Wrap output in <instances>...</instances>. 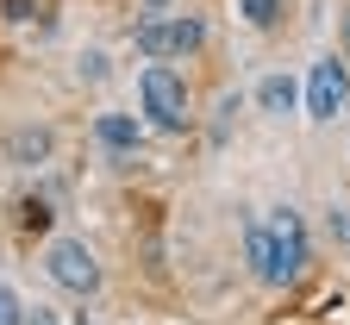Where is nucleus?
I'll list each match as a JSON object with an SVG mask.
<instances>
[{
  "mask_svg": "<svg viewBox=\"0 0 350 325\" xmlns=\"http://www.w3.org/2000/svg\"><path fill=\"white\" fill-rule=\"evenodd\" d=\"M138 113L157 131H182L188 125V75L175 63H144L138 69Z\"/></svg>",
  "mask_w": 350,
  "mask_h": 325,
  "instance_id": "f257e3e1",
  "label": "nucleus"
},
{
  "mask_svg": "<svg viewBox=\"0 0 350 325\" xmlns=\"http://www.w3.org/2000/svg\"><path fill=\"white\" fill-rule=\"evenodd\" d=\"M131 44H138L150 63H182V57H194L206 44V25L194 13H150V19H138Z\"/></svg>",
  "mask_w": 350,
  "mask_h": 325,
  "instance_id": "f03ea898",
  "label": "nucleus"
},
{
  "mask_svg": "<svg viewBox=\"0 0 350 325\" xmlns=\"http://www.w3.org/2000/svg\"><path fill=\"white\" fill-rule=\"evenodd\" d=\"M344 107H350V63L344 57H319L300 75V113L313 125H332Z\"/></svg>",
  "mask_w": 350,
  "mask_h": 325,
  "instance_id": "7ed1b4c3",
  "label": "nucleus"
},
{
  "mask_svg": "<svg viewBox=\"0 0 350 325\" xmlns=\"http://www.w3.org/2000/svg\"><path fill=\"white\" fill-rule=\"evenodd\" d=\"M44 275H51L63 294H75V300L100 294V263H94V250L81 238H51L44 244Z\"/></svg>",
  "mask_w": 350,
  "mask_h": 325,
  "instance_id": "20e7f679",
  "label": "nucleus"
},
{
  "mask_svg": "<svg viewBox=\"0 0 350 325\" xmlns=\"http://www.w3.org/2000/svg\"><path fill=\"white\" fill-rule=\"evenodd\" d=\"M269 219V238H275V263H282V288L288 282H300V269H306V250H313V238H306V219H300V207H269L262 213Z\"/></svg>",
  "mask_w": 350,
  "mask_h": 325,
  "instance_id": "39448f33",
  "label": "nucleus"
},
{
  "mask_svg": "<svg viewBox=\"0 0 350 325\" xmlns=\"http://www.w3.org/2000/svg\"><path fill=\"white\" fill-rule=\"evenodd\" d=\"M244 263L262 288H282V263H275V238H269V219L244 213Z\"/></svg>",
  "mask_w": 350,
  "mask_h": 325,
  "instance_id": "423d86ee",
  "label": "nucleus"
},
{
  "mask_svg": "<svg viewBox=\"0 0 350 325\" xmlns=\"http://www.w3.org/2000/svg\"><path fill=\"white\" fill-rule=\"evenodd\" d=\"M94 144L113 151V157L144 151V119L138 113H94Z\"/></svg>",
  "mask_w": 350,
  "mask_h": 325,
  "instance_id": "0eeeda50",
  "label": "nucleus"
},
{
  "mask_svg": "<svg viewBox=\"0 0 350 325\" xmlns=\"http://www.w3.org/2000/svg\"><path fill=\"white\" fill-rule=\"evenodd\" d=\"M256 107H262V113H275V119L294 113V107H300V81H294L288 69H269V75L256 81Z\"/></svg>",
  "mask_w": 350,
  "mask_h": 325,
  "instance_id": "6e6552de",
  "label": "nucleus"
},
{
  "mask_svg": "<svg viewBox=\"0 0 350 325\" xmlns=\"http://www.w3.org/2000/svg\"><path fill=\"white\" fill-rule=\"evenodd\" d=\"M7 157L13 163H44V157H51V131H7Z\"/></svg>",
  "mask_w": 350,
  "mask_h": 325,
  "instance_id": "1a4fd4ad",
  "label": "nucleus"
},
{
  "mask_svg": "<svg viewBox=\"0 0 350 325\" xmlns=\"http://www.w3.org/2000/svg\"><path fill=\"white\" fill-rule=\"evenodd\" d=\"M282 7H288V0H238V13H244L256 31H269V25L282 19Z\"/></svg>",
  "mask_w": 350,
  "mask_h": 325,
  "instance_id": "9d476101",
  "label": "nucleus"
},
{
  "mask_svg": "<svg viewBox=\"0 0 350 325\" xmlns=\"http://www.w3.org/2000/svg\"><path fill=\"white\" fill-rule=\"evenodd\" d=\"M0 325H25V300L13 282H0Z\"/></svg>",
  "mask_w": 350,
  "mask_h": 325,
  "instance_id": "9b49d317",
  "label": "nucleus"
},
{
  "mask_svg": "<svg viewBox=\"0 0 350 325\" xmlns=\"http://www.w3.org/2000/svg\"><path fill=\"white\" fill-rule=\"evenodd\" d=\"M19 225L25 231H51V207H44V200H25L19 207Z\"/></svg>",
  "mask_w": 350,
  "mask_h": 325,
  "instance_id": "f8f14e48",
  "label": "nucleus"
},
{
  "mask_svg": "<svg viewBox=\"0 0 350 325\" xmlns=\"http://www.w3.org/2000/svg\"><path fill=\"white\" fill-rule=\"evenodd\" d=\"M38 7H31V0H0V19H13V25H25Z\"/></svg>",
  "mask_w": 350,
  "mask_h": 325,
  "instance_id": "ddd939ff",
  "label": "nucleus"
},
{
  "mask_svg": "<svg viewBox=\"0 0 350 325\" xmlns=\"http://www.w3.org/2000/svg\"><path fill=\"white\" fill-rule=\"evenodd\" d=\"M81 75H88V81H94V75H107V57H100V51H88V57H81Z\"/></svg>",
  "mask_w": 350,
  "mask_h": 325,
  "instance_id": "4468645a",
  "label": "nucleus"
},
{
  "mask_svg": "<svg viewBox=\"0 0 350 325\" xmlns=\"http://www.w3.org/2000/svg\"><path fill=\"white\" fill-rule=\"evenodd\" d=\"M25 325H57V313H51V307H38V300H31V307H25Z\"/></svg>",
  "mask_w": 350,
  "mask_h": 325,
  "instance_id": "2eb2a0df",
  "label": "nucleus"
},
{
  "mask_svg": "<svg viewBox=\"0 0 350 325\" xmlns=\"http://www.w3.org/2000/svg\"><path fill=\"white\" fill-rule=\"evenodd\" d=\"M332 225H338V238H350V213H332Z\"/></svg>",
  "mask_w": 350,
  "mask_h": 325,
  "instance_id": "dca6fc26",
  "label": "nucleus"
},
{
  "mask_svg": "<svg viewBox=\"0 0 350 325\" xmlns=\"http://www.w3.org/2000/svg\"><path fill=\"white\" fill-rule=\"evenodd\" d=\"M157 7H163V0H150V13H157Z\"/></svg>",
  "mask_w": 350,
  "mask_h": 325,
  "instance_id": "f3484780",
  "label": "nucleus"
},
{
  "mask_svg": "<svg viewBox=\"0 0 350 325\" xmlns=\"http://www.w3.org/2000/svg\"><path fill=\"white\" fill-rule=\"evenodd\" d=\"M75 325H88V319H81V313H75Z\"/></svg>",
  "mask_w": 350,
  "mask_h": 325,
  "instance_id": "a211bd4d",
  "label": "nucleus"
},
{
  "mask_svg": "<svg viewBox=\"0 0 350 325\" xmlns=\"http://www.w3.org/2000/svg\"><path fill=\"white\" fill-rule=\"evenodd\" d=\"M344 38H350V19H344Z\"/></svg>",
  "mask_w": 350,
  "mask_h": 325,
  "instance_id": "6ab92c4d",
  "label": "nucleus"
}]
</instances>
